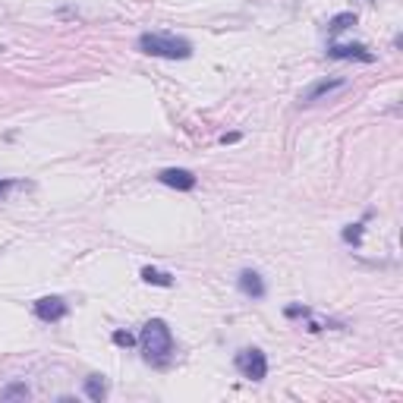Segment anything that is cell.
Wrapping results in <instances>:
<instances>
[{
  "instance_id": "cell-11",
  "label": "cell",
  "mask_w": 403,
  "mask_h": 403,
  "mask_svg": "<svg viewBox=\"0 0 403 403\" xmlns=\"http://www.w3.org/2000/svg\"><path fill=\"white\" fill-rule=\"evenodd\" d=\"M142 280L145 284H155V287H173V274H167V271H158V268H142Z\"/></svg>"
},
{
  "instance_id": "cell-6",
  "label": "cell",
  "mask_w": 403,
  "mask_h": 403,
  "mask_svg": "<svg viewBox=\"0 0 403 403\" xmlns=\"http://www.w3.org/2000/svg\"><path fill=\"white\" fill-rule=\"evenodd\" d=\"M350 82L347 79H318L315 86L309 88V92L302 95L300 98V104H306V108H309V104H315V101H321L325 98V95H331V92H343V88H347Z\"/></svg>"
},
{
  "instance_id": "cell-13",
  "label": "cell",
  "mask_w": 403,
  "mask_h": 403,
  "mask_svg": "<svg viewBox=\"0 0 403 403\" xmlns=\"http://www.w3.org/2000/svg\"><path fill=\"white\" fill-rule=\"evenodd\" d=\"M343 243L363 246V224H350V227H343Z\"/></svg>"
},
{
  "instance_id": "cell-16",
  "label": "cell",
  "mask_w": 403,
  "mask_h": 403,
  "mask_svg": "<svg viewBox=\"0 0 403 403\" xmlns=\"http://www.w3.org/2000/svg\"><path fill=\"white\" fill-rule=\"evenodd\" d=\"M16 186H23V183H16V180H3V177H0V202L7 199V193H10V189H16Z\"/></svg>"
},
{
  "instance_id": "cell-17",
  "label": "cell",
  "mask_w": 403,
  "mask_h": 403,
  "mask_svg": "<svg viewBox=\"0 0 403 403\" xmlns=\"http://www.w3.org/2000/svg\"><path fill=\"white\" fill-rule=\"evenodd\" d=\"M221 142H224V145H233V142H240V132H224Z\"/></svg>"
},
{
  "instance_id": "cell-3",
  "label": "cell",
  "mask_w": 403,
  "mask_h": 403,
  "mask_svg": "<svg viewBox=\"0 0 403 403\" xmlns=\"http://www.w3.org/2000/svg\"><path fill=\"white\" fill-rule=\"evenodd\" d=\"M233 363H236V372L249 381H265V375H268V356H265V350H258V347L240 350Z\"/></svg>"
},
{
  "instance_id": "cell-2",
  "label": "cell",
  "mask_w": 403,
  "mask_h": 403,
  "mask_svg": "<svg viewBox=\"0 0 403 403\" xmlns=\"http://www.w3.org/2000/svg\"><path fill=\"white\" fill-rule=\"evenodd\" d=\"M136 51L148 57H161V60H189L193 57V45L180 35H167V32H142L136 38Z\"/></svg>"
},
{
  "instance_id": "cell-8",
  "label": "cell",
  "mask_w": 403,
  "mask_h": 403,
  "mask_svg": "<svg viewBox=\"0 0 403 403\" xmlns=\"http://www.w3.org/2000/svg\"><path fill=\"white\" fill-rule=\"evenodd\" d=\"M236 287H240V293L249 296V300H265V293H268V287H265L262 274L252 271V268L240 271V278H236Z\"/></svg>"
},
{
  "instance_id": "cell-12",
  "label": "cell",
  "mask_w": 403,
  "mask_h": 403,
  "mask_svg": "<svg viewBox=\"0 0 403 403\" xmlns=\"http://www.w3.org/2000/svg\"><path fill=\"white\" fill-rule=\"evenodd\" d=\"M350 25H356V13H337L331 23H328V32H331V35H337V32L350 29Z\"/></svg>"
},
{
  "instance_id": "cell-15",
  "label": "cell",
  "mask_w": 403,
  "mask_h": 403,
  "mask_svg": "<svg viewBox=\"0 0 403 403\" xmlns=\"http://www.w3.org/2000/svg\"><path fill=\"white\" fill-rule=\"evenodd\" d=\"M287 318H312V309H306V306H287Z\"/></svg>"
},
{
  "instance_id": "cell-5",
  "label": "cell",
  "mask_w": 403,
  "mask_h": 403,
  "mask_svg": "<svg viewBox=\"0 0 403 403\" xmlns=\"http://www.w3.org/2000/svg\"><path fill=\"white\" fill-rule=\"evenodd\" d=\"M35 315L41 321H47V325H54V321H63L70 315V306L60 296H41V300H35Z\"/></svg>"
},
{
  "instance_id": "cell-9",
  "label": "cell",
  "mask_w": 403,
  "mask_h": 403,
  "mask_svg": "<svg viewBox=\"0 0 403 403\" xmlns=\"http://www.w3.org/2000/svg\"><path fill=\"white\" fill-rule=\"evenodd\" d=\"M82 391H86V397H88V400L101 403L104 397H108V381L101 378V375H88V378H86V384H82Z\"/></svg>"
},
{
  "instance_id": "cell-4",
  "label": "cell",
  "mask_w": 403,
  "mask_h": 403,
  "mask_svg": "<svg viewBox=\"0 0 403 403\" xmlns=\"http://www.w3.org/2000/svg\"><path fill=\"white\" fill-rule=\"evenodd\" d=\"M158 183L177 189V193H193L199 177H195L193 171H186V167H164V171L158 173Z\"/></svg>"
},
{
  "instance_id": "cell-7",
  "label": "cell",
  "mask_w": 403,
  "mask_h": 403,
  "mask_svg": "<svg viewBox=\"0 0 403 403\" xmlns=\"http://www.w3.org/2000/svg\"><path fill=\"white\" fill-rule=\"evenodd\" d=\"M328 57L331 60H359V63L375 60V54L365 51V45H328Z\"/></svg>"
},
{
  "instance_id": "cell-10",
  "label": "cell",
  "mask_w": 403,
  "mask_h": 403,
  "mask_svg": "<svg viewBox=\"0 0 403 403\" xmlns=\"http://www.w3.org/2000/svg\"><path fill=\"white\" fill-rule=\"evenodd\" d=\"M29 397H32V391L25 381H10L7 388L0 391V400H29Z\"/></svg>"
},
{
  "instance_id": "cell-14",
  "label": "cell",
  "mask_w": 403,
  "mask_h": 403,
  "mask_svg": "<svg viewBox=\"0 0 403 403\" xmlns=\"http://www.w3.org/2000/svg\"><path fill=\"white\" fill-rule=\"evenodd\" d=\"M114 343L117 347H132V343H139V337H132L130 331H114Z\"/></svg>"
},
{
  "instance_id": "cell-1",
  "label": "cell",
  "mask_w": 403,
  "mask_h": 403,
  "mask_svg": "<svg viewBox=\"0 0 403 403\" xmlns=\"http://www.w3.org/2000/svg\"><path fill=\"white\" fill-rule=\"evenodd\" d=\"M139 347H142V356H145L148 365H167L173 356V334L167 328L164 318H151L145 321L139 334Z\"/></svg>"
}]
</instances>
